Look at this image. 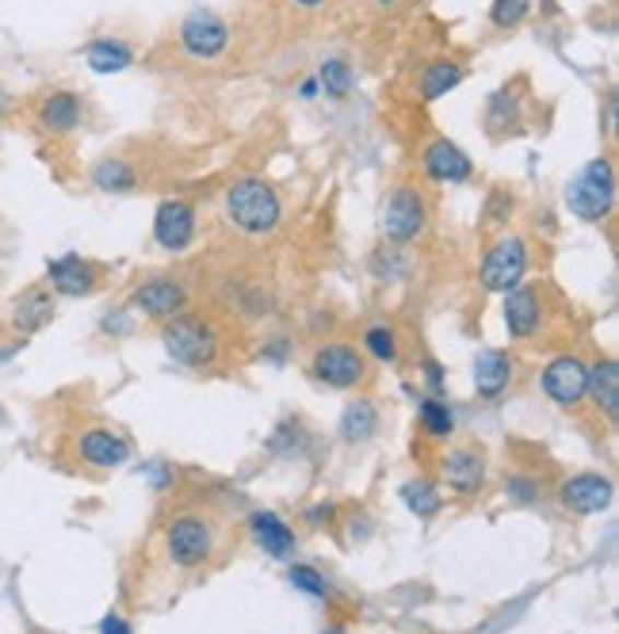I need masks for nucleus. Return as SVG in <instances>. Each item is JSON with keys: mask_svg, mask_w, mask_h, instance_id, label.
<instances>
[{"mask_svg": "<svg viewBox=\"0 0 619 634\" xmlns=\"http://www.w3.org/2000/svg\"><path fill=\"white\" fill-rule=\"evenodd\" d=\"M226 219L245 237H272L283 222V199L265 176H242L226 188Z\"/></svg>", "mask_w": 619, "mask_h": 634, "instance_id": "nucleus-1", "label": "nucleus"}, {"mask_svg": "<svg viewBox=\"0 0 619 634\" xmlns=\"http://www.w3.org/2000/svg\"><path fill=\"white\" fill-rule=\"evenodd\" d=\"M161 344L165 352L173 355L180 367H191V371H203L219 360L222 352V340H219V329L207 321L203 314H176L161 325Z\"/></svg>", "mask_w": 619, "mask_h": 634, "instance_id": "nucleus-2", "label": "nucleus"}, {"mask_svg": "<svg viewBox=\"0 0 619 634\" xmlns=\"http://www.w3.org/2000/svg\"><path fill=\"white\" fill-rule=\"evenodd\" d=\"M567 207L574 219L600 226L616 211V168L612 157H593L574 180L567 184Z\"/></svg>", "mask_w": 619, "mask_h": 634, "instance_id": "nucleus-3", "label": "nucleus"}, {"mask_svg": "<svg viewBox=\"0 0 619 634\" xmlns=\"http://www.w3.org/2000/svg\"><path fill=\"white\" fill-rule=\"evenodd\" d=\"M429 230V199L413 184H398L383 207V237L390 245H413Z\"/></svg>", "mask_w": 619, "mask_h": 634, "instance_id": "nucleus-4", "label": "nucleus"}, {"mask_svg": "<svg viewBox=\"0 0 619 634\" xmlns=\"http://www.w3.org/2000/svg\"><path fill=\"white\" fill-rule=\"evenodd\" d=\"M310 375L329 390H352L367 378V360L348 340H322L310 355Z\"/></svg>", "mask_w": 619, "mask_h": 634, "instance_id": "nucleus-5", "label": "nucleus"}, {"mask_svg": "<svg viewBox=\"0 0 619 634\" xmlns=\"http://www.w3.org/2000/svg\"><path fill=\"white\" fill-rule=\"evenodd\" d=\"M524 272H528V245H524V237L505 234L486 249L478 280H482V287L493 291V295H505V291H513L516 283H524Z\"/></svg>", "mask_w": 619, "mask_h": 634, "instance_id": "nucleus-6", "label": "nucleus"}, {"mask_svg": "<svg viewBox=\"0 0 619 634\" xmlns=\"http://www.w3.org/2000/svg\"><path fill=\"white\" fill-rule=\"evenodd\" d=\"M165 547H168V559L176 562L180 570H199L214 551V531L203 516H176L165 531Z\"/></svg>", "mask_w": 619, "mask_h": 634, "instance_id": "nucleus-7", "label": "nucleus"}, {"mask_svg": "<svg viewBox=\"0 0 619 634\" xmlns=\"http://www.w3.org/2000/svg\"><path fill=\"white\" fill-rule=\"evenodd\" d=\"M180 50L196 61H219L222 54L230 50V27L222 15L207 12V8H196V12L184 15L180 23Z\"/></svg>", "mask_w": 619, "mask_h": 634, "instance_id": "nucleus-8", "label": "nucleus"}, {"mask_svg": "<svg viewBox=\"0 0 619 634\" xmlns=\"http://www.w3.org/2000/svg\"><path fill=\"white\" fill-rule=\"evenodd\" d=\"M544 394L562 409H574L589 398V363L582 355H554L539 375Z\"/></svg>", "mask_w": 619, "mask_h": 634, "instance_id": "nucleus-9", "label": "nucleus"}, {"mask_svg": "<svg viewBox=\"0 0 619 634\" xmlns=\"http://www.w3.org/2000/svg\"><path fill=\"white\" fill-rule=\"evenodd\" d=\"M130 303H135V310H142L145 317L168 321V317L188 310V287H184L176 275L157 272V275H145V280H138Z\"/></svg>", "mask_w": 619, "mask_h": 634, "instance_id": "nucleus-10", "label": "nucleus"}, {"mask_svg": "<svg viewBox=\"0 0 619 634\" xmlns=\"http://www.w3.org/2000/svg\"><path fill=\"white\" fill-rule=\"evenodd\" d=\"M505 332L513 340H532L547 321L544 306V283H516L513 291H505Z\"/></svg>", "mask_w": 619, "mask_h": 634, "instance_id": "nucleus-11", "label": "nucleus"}, {"mask_svg": "<svg viewBox=\"0 0 619 634\" xmlns=\"http://www.w3.org/2000/svg\"><path fill=\"white\" fill-rule=\"evenodd\" d=\"M199 234L196 207L188 199H165L153 214V242L165 253H184Z\"/></svg>", "mask_w": 619, "mask_h": 634, "instance_id": "nucleus-12", "label": "nucleus"}, {"mask_svg": "<svg viewBox=\"0 0 619 634\" xmlns=\"http://www.w3.org/2000/svg\"><path fill=\"white\" fill-rule=\"evenodd\" d=\"M46 283H50L54 295L84 298L100 287V268L92 260L77 257V253H66V257H54L46 265Z\"/></svg>", "mask_w": 619, "mask_h": 634, "instance_id": "nucleus-13", "label": "nucleus"}, {"mask_svg": "<svg viewBox=\"0 0 619 634\" xmlns=\"http://www.w3.org/2000/svg\"><path fill=\"white\" fill-rule=\"evenodd\" d=\"M421 173L436 184H467L475 176V165H470V157L455 142L432 138L421 150Z\"/></svg>", "mask_w": 619, "mask_h": 634, "instance_id": "nucleus-14", "label": "nucleus"}, {"mask_svg": "<svg viewBox=\"0 0 619 634\" xmlns=\"http://www.w3.org/2000/svg\"><path fill=\"white\" fill-rule=\"evenodd\" d=\"M612 497H616V485L608 482L605 474H574V478H567L559 490V501L577 516L605 513V508L612 505Z\"/></svg>", "mask_w": 619, "mask_h": 634, "instance_id": "nucleus-15", "label": "nucleus"}, {"mask_svg": "<svg viewBox=\"0 0 619 634\" xmlns=\"http://www.w3.org/2000/svg\"><path fill=\"white\" fill-rule=\"evenodd\" d=\"M77 451L89 467L96 470H115L130 459V439L115 428H84L77 436Z\"/></svg>", "mask_w": 619, "mask_h": 634, "instance_id": "nucleus-16", "label": "nucleus"}, {"mask_svg": "<svg viewBox=\"0 0 619 634\" xmlns=\"http://www.w3.org/2000/svg\"><path fill=\"white\" fill-rule=\"evenodd\" d=\"M440 470H444L447 490L459 493V497H470V493H478L486 485V459L475 447H455V451H447Z\"/></svg>", "mask_w": 619, "mask_h": 634, "instance_id": "nucleus-17", "label": "nucleus"}, {"mask_svg": "<svg viewBox=\"0 0 619 634\" xmlns=\"http://www.w3.org/2000/svg\"><path fill=\"white\" fill-rule=\"evenodd\" d=\"M81 119H84V99L69 89L50 92V96H43V104H38V127L54 138L73 134V130L81 127Z\"/></svg>", "mask_w": 619, "mask_h": 634, "instance_id": "nucleus-18", "label": "nucleus"}, {"mask_svg": "<svg viewBox=\"0 0 619 634\" xmlns=\"http://www.w3.org/2000/svg\"><path fill=\"white\" fill-rule=\"evenodd\" d=\"M513 383V355L505 348H486V352L475 355V390L478 398L493 401L509 390Z\"/></svg>", "mask_w": 619, "mask_h": 634, "instance_id": "nucleus-19", "label": "nucleus"}, {"mask_svg": "<svg viewBox=\"0 0 619 634\" xmlns=\"http://www.w3.org/2000/svg\"><path fill=\"white\" fill-rule=\"evenodd\" d=\"M54 321V291L50 287H27L12 306V329L23 337H35L38 329Z\"/></svg>", "mask_w": 619, "mask_h": 634, "instance_id": "nucleus-20", "label": "nucleus"}, {"mask_svg": "<svg viewBox=\"0 0 619 634\" xmlns=\"http://www.w3.org/2000/svg\"><path fill=\"white\" fill-rule=\"evenodd\" d=\"M84 61H89L92 73L100 77H112V73H122V69L135 66V46L127 38H115V35H100L84 46Z\"/></svg>", "mask_w": 619, "mask_h": 634, "instance_id": "nucleus-21", "label": "nucleus"}, {"mask_svg": "<svg viewBox=\"0 0 619 634\" xmlns=\"http://www.w3.org/2000/svg\"><path fill=\"white\" fill-rule=\"evenodd\" d=\"M463 77H467V69L459 66V61L452 58H432L429 66L417 73V96L424 99V104H436L440 96H447L452 89H459Z\"/></svg>", "mask_w": 619, "mask_h": 634, "instance_id": "nucleus-22", "label": "nucleus"}, {"mask_svg": "<svg viewBox=\"0 0 619 634\" xmlns=\"http://www.w3.org/2000/svg\"><path fill=\"white\" fill-rule=\"evenodd\" d=\"M249 531H253V539H257L260 551L272 554V559H288V554L295 551V531H291L276 513H253Z\"/></svg>", "mask_w": 619, "mask_h": 634, "instance_id": "nucleus-23", "label": "nucleus"}, {"mask_svg": "<svg viewBox=\"0 0 619 634\" xmlns=\"http://www.w3.org/2000/svg\"><path fill=\"white\" fill-rule=\"evenodd\" d=\"M589 394L608 421H619V363L612 355H605V360H597L589 367Z\"/></svg>", "mask_w": 619, "mask_h": 634, "instance_id": "nucleus-24", "label": "nucleus"}, {"mask_svg": "<svg viewBox=\"0 0 619 634\" xmlns=\"http://www.w3.org/2000/svg\"><path fill=\"white\" fill-rule=\"evenodd\" d=\"M486 130H490V138L521 134V104L509 89L493 92L490 104H486Z\"/></svg>", "mask_w": 619, "mask_h": 634, "instance_id": "nucleus-25", "label": "nucleus"}, {"mask_svg": "<svg viewBox=\"0 0 619 634\" xmlns=\"http://www.w3.org/2000/svg\"><path fill=\"white\" fill-rule=\"evenodd\" d=\"M92 184H96L104 196H127V191L138 188V173L130 161L122 157H104L92 165Z\"/></svg>", "mask_w": 619, "mask_h": 634, "instance_id": "nucleus-26", "label": "nucleus"}, {"mask_svg": "<svg viewBox=\"0 0 619 634\" xmlns=\"http://www.w3.org/2000/svg\"><path fill=\"white\" fill-rule=\"evenodd\" d=\"M378 428V409L375 401L367 398H355L344 406V413H340V439H348V444H363V439H371Z\"/></svg>", "mask_w": 619, "mask_h": 634, "instance_id": "nucleus-27", "label": "nucleus"}, {"mask_svg": "<svg viewBox=\"0 0 619 634\" xmlns=\"http://www.w3.org/2000/svg\"><path fill=\"white\" fill-rule=\"evenodd\" d=\"M317 89L325 92L329 99H348L355 89V69L348 58H325L322 66H317Z\"/></svg>", "mask_w": 619, "mask_h": 634, "instance_id": "nucleus-28", "label": "nucleus"}, {"mask_svg": "<svg viewBox=\"0 0 619 634\" xmlns=\"http://www.w3.org/2000/svg\"><path fill=\"white\" fill-rule=\"evenodd\" d=\"M363 352H367L371 360H378V363H398L401 360L398 329H394V325H386V321L367 325V332H363Z\"/></svg>", "mask_w": 619, "mask_h": 634, "instance_id": "nucleus-29", "label": "nucleus"}, {"mask_svg": "<svg viewBox=\"0 0 619 634\" xmlns=\"http://www.w3.org/2000/svg\"><path fill=\"white\" fill-rule=\"evenodd\" d=\"M401 501H406L409 513H417L421 520H429V516L440 513V505H444V497H440V490L429 482V478H413V482L401 485Z\"/></svg>", "mask_w": 619, "mask_h": 634, "instance_id": "nucleus-30", "label": "nucleus"}, {"mask_svg": "<svg viewBox=\"0 0 619 634\" xmlns=\"http://www.w3.org/2000/svg\"><path fill=\"white\" fill-rule=\"evenodd\" d=\"M417 421H421V428L429 432L432 439H447L455 432V413L447 401L440 398H424L421 406H417Z\"/></svg>", "mask_w": 619, "mask_h": 634, "instance_id": "nucleus-31", "label": "nucleus"}, {"mask_svg": "<svg viewBox=\"0 0 619 634\" xmlns=\"http://www.w3.org/2000/svg\"><path fill=\"white\" fill-rule=\"evenodd\" d=\"M528 15H532V0H493L490 4V20H493V27H501V31L521 27Z\"/></svg>", "mask_w": 619, "mask_h": 634, "instance_id": "nucleus-32", "label": "nucleus"}, {"mask_svg": "<svg viewBox=\"0 0 619 634\" xmlns=\"http://www.w3.org/2000/svg\"><path fill=\"white\" fill-rule=\"evenodd\" d=\"M371 268H375V275L378 280H401L406 275V257L398 253V245L394 249H378L375 257H371Z\"/></svg>", "mask_w": 619, "mask_h": 634, "instance_id": "nucleus-33", "label": "nucleus"}, {"mask_svg": "<svg viewBox=\"0 0 619 634\" xmlns=\"http://www.w3.org/2000/svg\"><path fill=\"white\" fill-rule=\"evenodd\" d=\"M288 582L295 585L299 592H306V597H325V592H329V589H325V577L317 574L314 566H291L288 570Z\"/></svg>", "mask_w": 619, "mask_h": 634, "instance_id": "nucleus-34", "label": "nucleus"}, {"mask_svg": "<svg viewBox=\"0 0 619 634\" xmlns=\"http://www.w3.org/2000/svg\"><path fill=\"white\" fill-rule=\"evenodd\" d=\"M509 214H513V191L498 188L490 196V211H486V219H490L493 226H501V222H509Z\"/></svg>", "mask_w": 619, "mask_h": 634, "instance_id": "nucleus-35", "label": "nucleus"}, {"mask_svg": "<svg viewBox=\"0 0 619 634\" xmlns=\"http://www.w3.org/2000/svg\"><path fill=\"white\" fill-rule=\"evenodd\" d=\"M421 375H424V386H429L432 394H440V390H444V383H447V371L440 367L436 360H424V363H421Z\"/></svg>", "mask_w": 619, "mask_h": 634, "instance_id": "nucleus-36", "label": "nucleus"}, {"mask_svg": "<svg viewBox=\"0 0 619 634\" xmlns=\"http://www.w3.org/2000/svg\"><path fill=\"white\" fill-rule=\"evenodd\" d=\"M100 634H135L130 631V623L122 620V615H104V623H100Z\"/></svg>", "mask_w": 619, "mask_h": 634, "instance_id": "nucleus-37", "label": "nucleus"}, {"mask_svg": "<svg viewBox=\"0 0 619 634\" xmlns=\"http://www.w3.org/2000/svg\"><path fill=\"white\" fill-rule=\"evenodd\" d=\"M509 493H513V497H521V501H536V485L521 482V478H509Z\"/></svg>", "mask_w": 619, "mask_h": 634, "instance_id": "nucleus-38", "label": "nucleus"}, {"mask_svg": "<svg viewBox=\"0 0 619 634\" xmlns=\"http://www.w3.org/2000/svg\"><path fill=\"white\" fill-rule=\"evenodd\" d=\"M265 355H268V360H272V363H283V360H288V340H268V344H265Z\"/></svg>", "mask_w": 619, "mask_h": 634, "instance_id": "nucleus-39", "label": "nucleus"}, {"mask_svg": "<svg viewBox=\"0 0 619 634\" xmlns=\"http://www.w3.org/2000/svg\"><path fill=\"white\" fill-rule=\"evenodd\" d=\"M299 96H303V99H314L317 96V81H314V77H306V81L299 84Z\"/></svg>", "mask_w": 619, "mask_h": 634, "instance_id": "nucleus-40", "label": "nucleus"}, {"mask_svg": "<svg viewBox=\"0 0 619 634\" xmlns=\"http://www.w3.org/2000/svg\"><path fill=\"white\" fill-rule=\"evenodd\" d=\"M8 111H12V96H8V92L0 89V119H4Z\"/></svg>", "mask_w": 619, "mask_h": 634, "instance_id": "nucleus-41", "label": "nucleus"}, {"mask_svg": "<svg viewBox=\"0 0 619 634\" xmlns=\"http://www.w3.org/2000/svg\"><path fill=\"white\" fill-rule=\"evenodd\" d=\"M295 4H299V8H322L325 0H295Z\"/></svg>", "mask_w": 619, "mask_h": 634, "instance_id": "nucleus-42", "label": "nucleus"}, {"mask_svg": "<svg viewBox=\"0 0 619 634\" xmlns=\"http://www.w3.org/2000/svg\"><path fill=\"white\" fill-rule=\"evenodd\" d=\"M322 634H344V631H340V627H329V631H322Z\"/></svg>", "mask_w": 619, "mask_h": 634, "instance_id": "nucleus-43", "label": "nucleus"}, {"mask_svg": "<svg viewBox=\"0 0 619 634\" xmlns=\"http://www.w3.org/2000/svg\"><path fill=\"white\" fill-rule=\"evenodd\" d=\"M375 4H394V0H375Z\"/></svg>", "mask_w": 619, "mask_h": 634, "instance_id": "nucleus-44", "label": "nucleus"}]
</instances>
